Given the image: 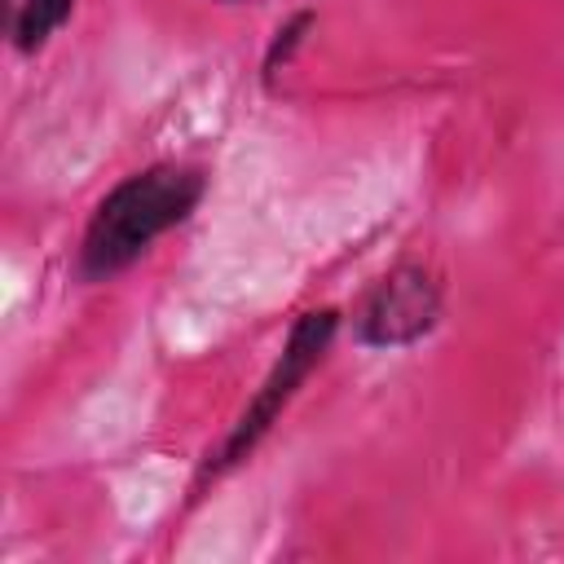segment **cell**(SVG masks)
Returning <instances> with one entry per match:
<instances>
[{
	"mask_svg": "<svg viewBox=\"0 0 564 564\" xmlns=\"http://www.w3.org/2000/svg\"><path fill=\"white\" fill-rule=\"evenodd\" d=\"M207 194V167L198 163H150L123 176L93 207L75 269L84 282H110L132 269L163 234L185 225Z\"/></svg>",
	"mask_w": 564,
	"mask_h": 564,
	"instance_id": "obj_1",
	"label": "cell"
},
{
	"mask_svg": "<svg viewBox=\"0 0 564 564\" xmlns=\"http://www.w3.org/2000/svg\"><path fill=\"white\" fill-rule=\"evenodd\" d=\"M339 330V313L335 308H308L295 317L286 344H282V357L273 361V370L264 375V383L256 388V397L247 401V410L238 414V423L229 427V436L220 441V449L207 458L203 467V480L207 476H220L229 471L234 463H242L260 441L264 432L282 419V410L291 405V397L300 392V383L322 366V357L330 352V339Z\"/></svg>",
	"mask_w": 564,
	"mask_h": 564,
	"instance_id": "obj_2",
	"label": "cell"
},
{
	"mask_svg": "<svg viewBox=\"0 0 564 564\" xmlns=\"http://www.w3.org/2000/svg\"><path fill=\"white\" fill-rule=\"evenodd\" d=\"M441 322V282L423 264L388 269L357 308V344L366 348H405Z\"/></svg>",
	"mask_w": 564,
	"mask_h": 564,
	"instance_id": "obj_3",
	"label": "cell"
},
{
	"mask_svg": "<svg viewBox=\"0 0 564 564\" xmlns=\"http://www.w3.org/2000/svg\"><path fill=\"white\" fill-rule=\"evenodd\" d=\"M75 0H13V44L18 53H40L48 35L70 18Z\"/></svg>",
	"mask_w": 564,
	"mask_h": 564,
	"instance_id": "obj_4",
	"label": "cell"
}]
</instances>
